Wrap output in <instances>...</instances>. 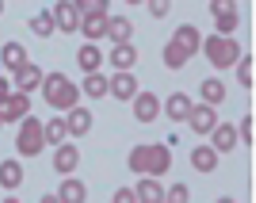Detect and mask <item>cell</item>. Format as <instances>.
<instances>
[{"label": "cell", "mask_w": 256, "mask_h": 203, "mask_svg": "<svg viewBox=\"0 0 256 203\" xmlns=\"http://www.w3.org/2000/svg\"><path fill=\"white\" fill-rule=\"evenodd\" d=\"M130 169L146 172V176H160L168 169V146H138L130 153Z\"/></svg>", "instance_id": "1"}, {"label": "cell", "mask_w": 256, "mask_h": 203, "mask_svg": "<svg viewBox=\"0 0 256 203\" xmlns=\"http://www.w3.org/2000/svg\"><path fill=\"white\" fill-rule=\"evenodd\" d=\"M195 50H199V35H195V27H180L176 39L164 46V62H168L172 69H180V65H188V58H192Z\"/></svg>", "instance_id": "2"}, {"label": "cell", "mask_w": 256, "mask_h": 203, "mask_svg": "<svg viewBox=\"0 0 256 203\" xmlns=\"http://www.w3.org/2000/svg\"><path fill=\"white\" fill-rule=\"evenodd\" d=\"M42 85H46V100H50V107H73L76 104V85L65 73L42 77Z\"/></svg>", "instance_id": "3"}, {"label": "cell", "mask_w": 256, "mask_h": 203, "mask_svg": "<svg viewBox=\"0 0 256 203\" xmlns=\"http://www.w3.org/2000/svg\"><path fill=\"white\" fill-rule=\"evenodd\" d=\"M206 58H210L218 69H226V65H237L241 50H237L234 39H226V35H214V39H206Z\"/></svg>", "instance_id": "4"}, {"label": "cell", "mask_w": 256, "mask_h": 203, "mask_svg": "<svg viewBox=\"0 0 256 203\" xmlns=\"http://www.w3.org/2000/svg\"><path fill=\"white\" fill-rule=\"evenodd\" d=\"M42 146H46L42 123H34V119L23 115V127H20V150L27 153V157H34V153H42Z\"/></svg>", "instance_id": "5"}, {"label": "cell", "mask_w": 256, "mask_h": 203, "mask_svg": "<svg viewBox=\"0 0 256 203\" xmlns=\"http://www.w3.org/2000/svg\"><path fill=\"white\" fill-rule=\"evenodd\" d=\"M31 115V100H27V92H8V96L0 100V119H23Z\"/></svg>", "instance_id": "6"}, {"label": "cell", "mask_w": 256, "mask_h": 203, "mask_svg": "<svg viewBox=\"0 0 256 203\" xmlns=\"http://www.w3.org/2000/svg\"><path fill=\"white\" fill-rule=\"evenodd\" d=\"M188 123H192L195 134H206V130H214V123H218V115H214V107L210 104H199L188 111Z\"/></svg>", "instance_id": "7"}, {"label": "cell", "mask_w": 256, "mask_h": 203, "mask_svg": "<svg viewBox=\"0 0 256 203\" xmlns=\"http://www.w3.org/2000/svg\"><path fill=\"white\" fill-rule=\"evenodd\" d=\"M160 111V100L153 96V92H134V115L142 119V123H153Z\"/></svg>", "instance_id": "8"}, {"label": "cell", "mask_w": 256, "mask_h": 203, "mask_svg": "<svg viewBox=\"0 0 256 203\" xmlns=\"http://www.w3.org/2000/svg\"><path fill=\"white\" fill-rule=\"evenodd\" d=\"M54 20H58V31H76L80 27V12H76V4H69V0H62L58 8H54Z\"/></svg>", "instance_id": "9"}, {"label": "cell", "mask_w": 256, "mask_h": 203, "mask_svg": "<svg viewBox=\"0 0 256 203\" xmlns=\"http://www.w3.org/2000/svg\"><path fill=\"white\" fill-rule=\"evenodd\" d=\"M107 92H115V100H134L138 81H134L130 73H115V81H107Z\"/></svg>", "instance_id": "10"}, {"label": "cell", "mask_w": 256, "mask_h": 203, "mask_svg": "<svg viewBox=\"0 0 256 203\" xmlns=\"http://www.w3.org/2000/svg\"><path fill=\"white\" fill-rule=\"evenodd\" d=\"M16 85H20V92H31L34 85H42V69L31 62H23L20 69H16Z\"/></svg>", "instance_id": "11"}, {"label": "cell", "mask_w": 256, "mask_h": 203, "mask_svg": "<svg viewBox=\"0 0 256 203\" xmlns=\"http://www.w3.org/2000/svg\"><path fill=\"white\" fill-rule=\"evenodd\" d=\"M76 161H80V153H76V146H62V150L54 153V169L69 176V172L76 169Z\"/></svg>", "instance_id": "12"}, {"label": "cell", "mask_w": 256, "mask_h": 203, "mask_svg": "<svg viewBox=\"0 0 256 203\" xmlns=\"http://www.w3.org/2000/svg\"><path fill=\"white\" fill-rule=\"evenodd\" d=\"M65 127H69V134H88V127H92V111L73 107V111H69V119H65Z\"/></svg>", "instance_id": "13"}, {"label": "cell", "mask_w": 256, "mask_h": 203, "mask_svg": "<svg viewBox=\"0 0 256 203\" xmlns=\"http://www.w3.org/2000/svg\"><path fill=\"white\" fill-rule=\"evenodd\" d=\"M214 150H237V127H230V123H214Z\"/></svg>", "instance_id": "14"}, {"label": "cell", "mask_w": 256, "mask_h": 203, "mask_svg": "<svg viewBox=\"0 0 256 203\" xmlns=\"http://www.w3.org/2000/svg\"><path fill=\"white\" fill-rule=\"evenodd\" d=\"M20 180H23V169H20V161H4V165H0V184H4V188H20Z\"/></svg>", "instance_id": "15"}, {"label": "cell", "mask_w": 256, "mask_h": 203, "mask_svg": "<svg viewBox=\"0 0 256 203\" xmlns=\"http://www.w3.org/2000/svg\"><path fill=\"white\" fill-rule=\"evenodd\" d=\"M192 165L199 172H210L214 165H218V150H210V146H199V150L192 153Z\"/></svg>", "instance_id": "16"}, {"label": "cell", "mask_w": 256, "mask_h": 203, "mask_svg": "<svg viewBox=\"0 0 256 203\" xmlns=\"http://www.w3.org/2000/svg\"><path fill=\"white\" fill-rule=\"evenodd\" d=\"M130 31H134V27H130L126 16H115V20H107V35H111L115 43H130Z\"/></svg>", "instance_id": "17"}, {"label": "cell", "mask_w": 256, "mask_h": 203, "mask_svg": "<svg viewBox=\"0 0 256 203\" xmlns=\"http://www.w3.org/2000/svg\"><path fill=\"white\" fill-rule=\"evenodd\" d=\"M111 62H115L118 69H130V65L138 62V54H134V46H130V43H115V50H111Z\"/></svg>", "instance_id": "18"}, {"label": "cell", "mask_w": 256, "mask_h": 203, "mask_svg": "<svg viewBox=\"0 0 256 203\" xmlns=\"http://www.w3.org/2000/svg\"><path fill=\"white\" fill-rule=\"evenodd\" d=\"M76 62H80V69H88V73H92V69H100V62H104V54H100L96 46L88 43V46H80V50H76Z\"/></svg>", "instance_id": "19"}, {"label": "cell", "mask_w": 256, "mask_h": 203, "mask_svg": "<svg viewBox=\"0 0 256 203\" xmlns=\"http://www.w3.org/2000/svg\"><path fill=\"white\" fill-rule=\"evenodd\" d=\"M0 62H4V65H12V69H20V65L27 62V50H23L20 43H8L4 50H0Z\"/></svg>", "instance_id": "20"}, {"label": "cell", "mask_w": 256, "mask_h": 203, "mask_svg": "<svg viewBox=\"0 0 256 203\" xmlns=\"http://www.w3.org/2000/svg\"><path fill=\"white\" fill-rule=\"evenodd\" d=\"M222 100H226V85H222V81H203V104L218 107Z\"/></svg>", "instance_id": "21"}, {"label": "cell", "mask_w": 256, "mask_h": 203, "mask_svg": "<svg viewBox=\"0 0 256 203\" xmlns=\"http://www.w3.org/2000/svg\"><path fill=\"white\" fill-rule=\"evenodd\" d=\"M84 184H80V180H65L62 184V192H58V199H65V203H76V199H84Z\"/></svg>", "instance_id": "22"}, {"label": "cell", "mask_w": 256, "mask_h": 203, "mask_svg": "<svg viewBox=\"0 0 256 203\" xmlns=\"http://www.w3.org/2000/svg\"><path fill=\"white\" fill-rule=\"evenodd\" d=\"M188 111H192V100L184 96V92H176L168 100V119H188Z\"/></svg>", "instance_id": "23"}, {"label": "cell", "mask_w": 256, "mask_h": 203, "mask_svg": "<svg viewBox=\"0 0 256 203\" xmlns=\"http://www.w3.org/2000/svg\"><path fill=\"white\" fill-rule=\"evenodd\" d=\"M84 35L88 39H100V35H107V16H84Z\"/></svg>", "instance_id": "24"}, {"label": "cell", "mask_w": 256, "mask_h": 203, "mask_svg": "<svg viewBox=\"0 0 256 203\" xmlns=\"http://www.w3.org/2000/svg\"><path fill=\"white\" fill-rule=\"evenodd\" d=\"M42 134H46V142H54V146H58V142L69 134V127H65V119H54V123H46V127H42Z\"/></svg>", "instance_id": "25"}, {"label": "cell", "mask_w": 256, "mask_h": 203, "mask_svg": "<svg viewBox=\"0 0 256 203\" xmlns=\"http://www.w3.org/2000/svg\"><path fill=\"white\" fill-rule=\"evenodd\" d=\"M84 92H88V96H107V81L96 73V69L88 73V81H84Z\"/></svg>", "instance_id": "26"}, {"label": "cell", "mask_w": 256, "mask_h": 203, "mask_svg": "<svg viewBox=\"0 0 256 203\" xmlns=\"http://www.w3.org/2000/svg\"><path fill=\"white\" fill-rule=\"evenodd\" d=\"M31 31H34V35H42V39H46V35L54 31V16H50V12H38V16L31 20Z\"/></svg>", "instance_id": "27"}, {"label": "cell", "mask_w": 256, "mask_h": 203, "mask_svg": "<svg viewBox=\"0 0 256 203\" xmlns=\"http://www.w3.org/2000/svg\"><path fill=\"white\" fill-rule=\"evenodd\" d=\"M76 12H84V16H104L107 12V0H73Z\"/></svg>", "instance_id": "28"}, {"label": "cell", "mask_w": 256, "mask_h": 203, "mask_svg": "<svg viewBox=\"0 0 256 203\" xmlns=\"http://www.w3.org/2000/svg\"><path fill=\"white\" fill-rule=\"evenodd\" d=\"M134 195H138V199H153V203H157V199H164V192H160V188H157L153 180H142V188H138Z\"/></svg>", "instance_id": "29"}, {"label": "cell", "mask_w": 256, "mask_h": 203, "mask_svg": "<svg viewBox=\"0 0 256 203\" xmlns=\"http://www.w3.org/2000/svg\"><path fill=\"white\" fill-rule=\"evenodd\" d=\"M234 27H237V12H222V16H218V31L230 35Z\"/></svg>", "instance_id": "30"}, {"label": "cell", "mask_w": 256, "mask_h": 203, "mask_svg": "<svg viewBox=\"0 0 256 203\" xmlns=\"http://www.w3.org/2000/svg\"><path fill=\"white\" fill-rule=\"evenodd\" d=\"M241 85H245V88H252V62H248V58L241 62Z\"/></svg>", "instance_id": "31"}, {"label": "cell", "mask_w": 256, "mask_h": 203, "mask_svg": "<svg viewBox=\"0 0 256 203\" xmlns=\"http://www.w3.org/2000/svg\"><path fill=\"white\" fill-rule=\"evenodd\" d=\"M150 12L153 16H164V12H168V0H150Z\"/></svg>", "instance_id": "32"}, {"label": "cell", "mask_w": 256, "mask_h": 203, "mask_svg": "<svg viewBox=\"0 0 256 203\" xmlns=\"http://www.w3.org/2000/svg\"><path fill=\"white\" fill-rule=\"evenodd\" d=\"M241 138L252 142V119H241Z\"/></svg>", "instance_id": "33"}, {"label": "cell", "mask_w": 256, "mask_h": 203, "mask_svg": "<svg viewBox=\"0 0 256 203\" xmlns=\"http://www.w3.org/2000/svg\"><path fill=\"white\" fill-rule=\"evenodd\" d=\"M168 199H188V188H184V184H176V188L168 192Z\"/></svg>", "instance_id": "34"}, {"label": "cell", "mask_w": 256, "mask_h": 203, "mask_svg": "<svg viewBox=\"0 0 256 203\" xmlns=\"http://www.w3.org/2000/svg\"><path fill=\"white\" fill-rule=\"evenodd\" d=\"M115 199H118V203H130V199H138V195L130 192V188H122V192H115Z\"/></svg>", "instance_id": "35"}, {"label": "cell", "mask_w": 256, "mask_h": 203, "mask_svg": "<svg viewBox=\"0 0 256 203\" xmlns=\"http://www.w3.org/2000/svg\"><path fill=\"white\" fill-rule=\"evenodd\" d=\"M130 4H142V0H130Z\"/></svg>", "instance_id": "36"}, {"label": "cell", "mask_w": 256, "mask_h": 203, "mask_svg": "<svg viewBox=\"0 0 256 203\" xmlns=\"http://www.w3.org/2000/svg\"><path fill=\"white\" fill-rule=\"evenodd\" d=\"M0 12H4V0H0Z\"/></svg>", "instance_id": "37"}]
</instances>
